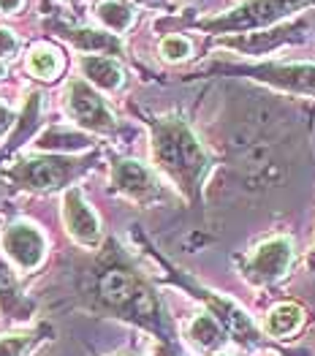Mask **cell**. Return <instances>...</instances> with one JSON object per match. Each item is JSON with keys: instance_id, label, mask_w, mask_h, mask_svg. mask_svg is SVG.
<instances>
[{"instance_id": "obj_3", "label": "cell", "mask_w": 315, "mask_h": 356, "mask_svg": "<svg viewBox=\"0 0 315 356\" xmlns=\"http://www.w3.org/2000/svg\"><path fill=\"white\" fill-rule=\"evenodd\" d=\"M98 294H101V302L122 318H131V321L147 324V327H152L158 321L155 297L150 294V289L131 269H106L101 283H98Z\"/></svg>"}, {"instance_id": "obj_9", "label": "cell", "mask_w": 315, "mask_h": 356, "mask_svg": "<svg viewBox=\"0 0 315 356\" xmlns=\"http://www.w3.org/2000/svg\"><path fill=\"white\" fill-rule=\"evenodd\" d=\"M3 250L17 269L35 272L47 259V237L33 223L17 220L3 232Z\"/></svg>"}, {"instance_id": "obj_10", "label": "cell", "mask_w": 315, "mask_h": 356, "mask_svg": "<svg viewBox=\"0 0 315 356\" xmlns=\"http://www.w3.org/2000/svg\"><path fill=\"white\" fill-rule=\"evenodd\" d=\"M63 223L65 232L76 239L82 248H98L101 242V220L95 209L90 207L82 188H68L63 193Z\"/></svg>"}, {"instance_id": "obj_8", "label": "cell", "mask_w": 315, "mask_h": 356, "mask_svg": "<svg viewBox=\"0 0 315 356\" xmlns=\"http://www.w3.org/2000/svg\"><path fill=\"white\" fill-rule=\"evenodd\" d=\"M112 191L144 207L152 202H161L163 196V188L155 172L136 158H120L112 163Z\"/></svg>"}, {"instance_id": "obj_22", "label": "cell", "mask_w": 315, "mask_h": 356, "mask_svg": "<svg viewBox=\"0 0 315 356\" xmlns=\"http://www.w3.org/2000/svg\"><path fill=\"white\" fill-rule=\"evenodd\" d=\"M25 0H0V14H14L22 8Z\"/></svg>"}, {"instance_id": "obj_14", "label": "cell", "mask_w": 315, "mask_h": 356, "mask_svg": "<svg viewBox=\"0 0 315 356\" xmlns=\"http://www.w3.org/2000/svg\"><path fill=\"white\" fill-rule=\"evenodd\" d=\"M65 38L82 49L87 55H122V41L120 35L109 33V30H92V28H82V30H68Z\"/></svg>"}, {"instance_id": "obj_13", "label": "cell", "mask_w": 315, "mask_h": 356, "mask_svg": "<svg viewBox=\"0 0 315 356\" xmlns=\"http://www.w3.org/2000/svg\"><path fill=\"white\" fill-rule=\"evenodd\" d=\"M185 334H188V340H191L199 351H204V354H218V351L226 346V334H229V332L220 327V321H218L215 316H209V313L204 310V313L191 318Z\"/></svg>"}, {"instance_id": "obj_21", "label": "cell", "mask_w": 315, "mask_h": 356, "mask_svg": "<svg viewBox=\"0 0 315 356\" xmlns=\"http://www.w3.org/2000/svg\"><path fill=\"white\" fill-rule=\"evenodd\" d=\"M17 49H19L17 35H14L8 28H0V60L14 58V55H17Z\"/></svg>"}, {"instance_id": "obj_17", "label": "cell", "mask_w": 315, "mask_h": 356, "mask_svg": "<svg viewBox=\"0 0 315 356\" xmlns=\"http://www.w3.org/2000/svg\"><path fill=\"white\" fill-rule=\"evenodd\" d=\"M38 149H47V152H79V149L90 147V136L87 134H79V131H68V128H49L38 136L35 142Z\"/></svg>"}, {"instance_id": "obj_2", "label": "cell", "mask_w": 315, "mask_h": 356, "mask_svg": "<svg viewBox=\"0 0 315 356\" xmlns=\"http://www.w3.org/2000/svg\"><path fill=\"white\" fill-rule=\"evenodd\" d=\"M313 6L315 0H242L226 14L201 19L199 28L207 33H231V35L258 33L275 28L283 19H291L293 14L307 11Z\"/></svg>"}, {"instance_id": "obj_7", "label": "cell", "mask_w": 315, "mask_h": 356, "mask_svg": "<svg viewBox=\"0 0 315 356\" xmlns=\"http://www.w3.org/2000/svg\"><path fill=\"white\" fill-rule=\"evenodd\" d=\"M229 71L291 95H315V63H253Z\"/></svg>"}, {"instance_id": "obj_24", "label": "cell", "mask_w": 315, "mask_h": 356, "mask_svg": "<svg viewBox=\"0 0 315 356\" xmlns=\"http://www.w3.org/2000/svg\"><path fill=\"white\" fill-rule=\"evenodd\" d=\"M134 6L139 3V6H163V0H131Z\"/></svg>"}, {"instance_id": "obj_4", "label": "cell", "mask_w": 315, "mask_h": 356, "mask_svg": "<svg viewBox=\"0 0 315 356\" xmlns=\"http://www.w3.org/2000/svg\"><path fill=\"white\" fill-rule=\"evenodd\" d=\"M85 169V161H74L68 155H33L19 161L11 172L8 179L19 188L38 191V193H52L58 188H65L74 177H79Z\"/></svg>"}, {"instance_id": "obj_11", "label": "cell", "mask_w": 315, "mask_h": 356, "mask_svg": "<svg viewBox=\"0 0 315 356\" xmlns=\"http://www.w3.org/2000/svg\"><path fill=\"white\" fill-rule=\"evenodd\" d=\"M79 68H82L85 82H90L95 90H104V92H117L125 82L120 63L115 58H106V55H85L79 60Z\"/></svg>"}, {"instance_id": "obj_20", "label": "cell", "mask_w": 315, "mask_h": 356, "mask_svg": "<svg viewBox=\"0 0 315 356\" xmlns=\"http://www.w3.org/2000/svg\"><path fill=\"white\" fill-rule=\"evenodd\" d=\"M35 343V334H6L0 337V356H25Z\"/></svg>"}, {"instance_id": "obj_25", "label": "cell", "mask_w": 315, "mask_h": 356, "mask_svg": "<svg viewBox=\"0 0 315 356\" xmlns=\"http://www.w3.org/2000/svg\"><path fill=\"white\" fill-rule=\"evenodd\" d=\"M0 76H3V65H0Z\"/></svg>"}, {"instance_id": "obj_23", "label": "cell", "mask_w": 315, "mask_h": 356, "mask_svg": "<svg viewBox=\"0 0 315 356\" xmlns=\"http://www.w3.org/2000/svg\"><path fill=\"white\" fill-rule=\"evenodd\" d=\"M8 122H11V112H8V109H6L3 104H0V131H3V128H6Z\"/></svg>"}, {"instance_id": "obj_16", "label": "cell", "mask_w": 315, "mask_h": 356, "mask_svg": "<svg viewBox=\"0 0 315 356\" xmlns=\"http://www.w3.org/2000/svg\"><path fill=\"white\" fill-rule=\"evenodd\" d=\"M302 324H305V310H302L299 305H293V302H280V305H275V307L269 310L264 329H266L269 337L283 340V337L296 334Z\"/></svg>"}, {"instance_id": "obj_1", "label": "cell", "mask_w": 315, "mask_h": 356, "mask_svg": "<svg viewBox=\"0 0 315 356\" xmlns=\"http://www.w3.org/2000/svg\"><path fill=\"white\" fill-rule=\"evenodd\" d=\"M150 149H152L155 169L191 204H196L209 175V155L196 136V131L188 125V120L179 115L150 120Z\"/></svg>"}, {"instance_id": "obj_15", "label": "cell", "mask_w": 315, "mask_h": 356, "mask_svg": "<svg viewBox=\"0 0 315 356\" xmlns=\"http://www.w3.org/2000/svg\"><path fill=\"white\" fill-rule=\"evenodd\" d=\"M95 17L104 28L115 35H122L134 28L136 22V6L128 0H98L95 6Z\"/></svg>"}, {"instance_id": "obj_19", "label": "cell", "mask_w": 315, "mask_h": 356, "mask_svg": "<svg viewBox=\"0 0 315 356\" xmlns=\"http://www.w3.org/2000/svg\"><path fill=\"white\" fill-rule=\"evenodd\" d=\"M158 52H161V58L166 60V63H182V60H188L193 55V41H191L188 35L172 33V35H166V38L161 41Z\"/></svg>"}, {"instance_id": "obj_6", "label": "cell", "mask_w": 315, "mask_h": 356, "mask_svg": "<svg viewBox=\"0 0 315 356\" xmlns=\"http://www.w3.org/2000/svg\"><path fill=\"white\" fill-rule=\"evenodd\" d=\"M291 264H293V239L286 234H277V237L264 239L261 245L253 248V253L242 264V277L250 286L264 289V286L283 280Z\"/></svg>"}, {"instance_id": "obj_12", "label": "cell", "mask_w": 315, "mask_h": 356, "mask_svg": "<svg viewBox=\"0 0 315 356\" xmlns=\"http://www.w3.org/2000/svg\"><path fill=\"white\" fill-rule=\"evenodd\" d=\"M0 313H6L14 321H25L33 313V305L25 299L17 283V275L11 272V264L3 256H0Z\"/></svg>"}, {"instance_id": "obj_5", "label": "cell", "mask_w": 315, "mask_h": 356, "mask_svg": "<svg viewBox=\"0 0 315 356\" xmlns=\"http://www.w3.org/2000/svg\"><path fill=\"white\" fill-rule=\"evenodd\" d=\"M65 112L71 120L87 131V134H101L109 136L117 131V118L109 109L106 98L85 79H71L65 88Z\"/></svg>"}, {"instance_id": "obj_18", "label": "cell", "mask_w": 315, "mask_h": 356, "mask_svg": "<svg viewBox=\"0 0 315 356\" xmlns=\"http://www.w3.org/2000/svg\"><path fill=\"white\" fill-rule=\"evenodd\" d=\"M28 68L33 76H38V79H55L60 71H63V60L60 55L52 49V47H47V44H38V47H33L28 55Z\"/></svg>"}]
</instances>
